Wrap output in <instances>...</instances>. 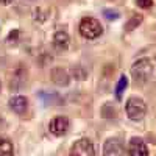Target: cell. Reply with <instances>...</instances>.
I'll use <instances>...</instances> for the list:
<instances>
[{
    "label": "cell",
    "instance_id": "1",
    "mask_svg": "<svg viewBox=\"0 0 156 156\" xmlns=\"http://www.w3.org/2000/svg\"><path fill=\"white\" fill-rule=\"evenodd\" d=\"M153 72H154V66H153L151 59L148 58H140L136 62H133V66H131V76L139 84L147 83L151 78Z\"/></svg>",
    "mask_w": 156,
    "mask_h": 156
},
{
    "label": "cell",
    "instance_id": "2",
    "mask_svg": "<svg viewBox=\"0 0 156 156\" xmlns=\"http://www.w3.org/2000/svg\"><path fill=\"white\" fill-rule=\"evenodd\" d=\"M125 111L128 114V117L131 120H142L145 117L147 114V105H145V101L139 98V97H129L125 103Z\"/></svg>",
    "mask_w": 156,
    "mask_h": 156
},
{
    "label": "cell",
    "instance_id": "3",
    "mask_svg": "<svg viewBox=\"0 0 156 156\" xmlns=\"http://www.w3.org/2000/svg\"><path fill=\"white\" fill-rule=\"evenodd\" d=\"M78 31L86 39H95L103 33V27L94 17H83L80 25H78Z\"/></svg>",
    "mask_w": 156,
    "mask_h": 156
},
{
    "label": "cell",
    "instance_id": "4",
    "mask_svg": "<svg viewBox=\"0 0 156 156\" xmlns=\"http://www.w3.org/2000/svg\"><path fill=\"white\" fill-rule=\"evenodd\" d=\"M70 156H95V148L92 140L87 137L78 139L70 148Z\"/></svg>",
    "mask_w": 156,
    "mask_h": 156
},
{
    "label": "cell",
    "instance_id": "5",
    "mask_svg": "<svg viewBox=\"0 0 156 156\" xmlns=\"http://www.w3.org/2000/svg\"><path fill=\"white\" fill-rule=\"evenodd\" d=\"M103 156H126L123 144L117 137L106 139L105 145H103Z\"/></svg>",
    "mask_w": 156,
    "mask_h": 156
},
{
    "label": "cell",
    "instance_id": "6",
    "mask_svg": "<svg viewBox=\"0 0 156 156\" xmlns=\"http://www.w3.org/2000/svg\"><path fill=\"white\" fill-rule=\"evenodd\" d=\"M128 154L129 156H150L147 144L144 142L142 137H131L129 139V145H128Z\"/></svg>",
    "mask_w": 156,
    "mask_h": 156
},
{
    "label": "cell",
    "instance_id": "7",
    "mask_svg": "<svg viewBox=\"0 0 156 156\" xmlns=\"http://www.w3.org/2000/svg\"><path fill=\"white\" fill-rule=\"evenodd\" d=\"M48 128H50L51 134H55V136H64V134H66V131H67V128H69V119H67L66 115H56V117L51 119Z\"/></svg>",
    "mask_w": 156,
    "mask_h": 156
},
{
    "label": "cell",
    "instance_id": "8",
    "mask_svg": "<svg viewBox=\"0 0 156 156\" xmlns=\"http://www.w3.org/2000/svg\"><path fill=\"white\" fill-rule=\"evenodd\" d=\"M9 108L17 114H23L28 108V98L25 95H14L9 100Z\"/></svg>",
    "mask_w": 156,
    "mask_h": 156
},
{
    "label": "cell",
    "instance_id": "9",
    "mask_svg": "<svg viewBox=\"0 0 156 156\" xmlns=\"http://www.w3.org/2000/svg\"><path fill=\"white\" fill-rule=\"evenodd\" d=\"M51 80H53L56 84L59 86H67L69 81H70V75L66 69L62 67H55L53 70H51Z\"/></svg>",
    "mask_w": 156,
    "mask_h": 156
},
{
    "label": "cell",
    "instance_id": "10",
    "mask_svg": "<svg viewBox=\"0 0 156 156\" xmlns=\"http://www.w3.org/2000/svg\"><path fill=\"white\" fill-rule=\"evenodd\" d=\"M53 44L56 48L59 50H66L70 44V39H69V34L64 31V30H58L55 34H53Z\"/></svg>",
    "mask_w": 156,
    "mask_h": 156
},
{
    "label": "cell",
    "instance_id": "11",
    "mask_svg": "<svg viewBox=\"0 0 156 156\" xmlns=\"http://www.w3.org/2000/svg\"><path fill=\"white\" fill-rule=\"evenodd\" d=\"M12 151H14V148H12L11 140L0 136V156H12Z\"/></svg>",
    "mask_w": 156,
    "mask_h": 156
},
{
    "label": "cell",
    "instance_id": "12",
    "mask_svg": "<svg viewBox=\"0 0 156 156\" xmlns=\"http://www.w3.org/2000/svg\"><path fill=\"white\" fill-rule=\"evenodd\" d=\"M126 86H128V78L125 75H122L119 78V81H117V86H115V97L117 98H122V94L126 89Z\"/></svg>",
    "mask_w": 156,
    "mask_h": 156
},
{
    "label": "cell",
    "instance_id": "13",
    "mask_svg": "<svg viewBox=\"0 0 156 156\" xmlns=\"http://www.w3.org/2000/svg\"><path fill=\"white\" fill-rule=\"evenodd\" d=\"M142 19H144V17H142L140 14H134V16H131V17H129V20L126 22V25H125V30H126V31H131L133 28L139 27L140 22H142Z\"/></svg>",
    "mask_w": 156,
    "mask_h": 156
},
{
    "label": "cell",
    "instance_id": "14",
    "mask_svg": "<svg viewBox=\"0 0 156 156\" xmlns=\"http://www.w3.org/2000/svg\"><path fill=\"white\" fill-rule=\"evenodd\" d=\"M136 5L142 9H151L153 8V0H136Z\"/></svg>",
    "mask_w": 156,
    "mask_h": 156
},
{
    "label": "cell",
    "instance_id": "15",
    "mask_svg": "<svg viewBox=\"0 0 156 156\" xmlns=\"http://www.w3.org/2000/svg\"><path fill=\"white\" fill-rule=\"evenodd\" d=\"M103 16L109 20H115V19H119V12L114 11V9H105L103 11Z\"/></svg>",
    "mask_w": 156,
    "mask_h": 156
},
{
    "label": "cell",
    "instance_id": "16",
    "mask_svg": "<svg viewBox=\"0 0 156 156\" xmlns=\"http://www.w3.org/2000/svg\"><path fill=\"white\" fill-rule=\"evenodd\" d=\"M12 2V0H0V3H3V5H9Z\"/></svg>",
    "mask_w": 156,
    "mask_h": 156
}]
</instances>
